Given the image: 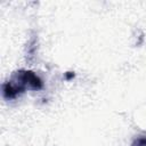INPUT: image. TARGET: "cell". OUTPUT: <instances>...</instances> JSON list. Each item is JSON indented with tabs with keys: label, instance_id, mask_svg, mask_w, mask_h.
<instances>
[{
	"label": "cell",
	"instance_id": "obj_2",
	"mask_svg": "<svg viewBox=\"0 0 146 146\" xmlns=\"http://www.w3.org/2000/svg\"><path fill=\"white\" fill-rule=\"evenodd\" d=\"M131 146H146V137H139L135 139Z\"/></svg>",
	"mask_w": 146,
	"mask_h": 146
},
{
	"label": "cell",
	"instance_id": "obj_1",
	"mask_svg": "<svg viewBox=\"0 0 146 146\" xmlns=\"http://www.w3.org/2000/svg\"><path fill=\"white\" fill-rule=\"evenodd\" d=\"M15 81H8L3 86V95L6 98H15L25 88L38 90L42 87L41 80L30 71H21L15 75Z\"/></svg>",
	"mask_w": 146,
	"mask_h": 146
}]
</instances>
